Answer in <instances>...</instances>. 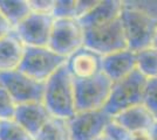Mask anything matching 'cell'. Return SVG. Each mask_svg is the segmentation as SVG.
Wrapping results in <instances>:
<instances>
[{
	"label": "cell",
	"instance_id": "d6986e66",
	"mask_svg": "<svg viewBox=\"0 0 157 140\" xmlns=\"http://www.w3.org/2000/svg\"><path fill=\"white\" fill-rule=\"evenodd\" d=\"M35 140H71L67 120L52 117L41 128Z\"/></svg>",
	"mask_w": 157,
	"mask_h": 140
},
{
	"label": "cell",
	"instance_id": "30bf717a",
	"mask_svg": "<svg viewBox=\"0 0 157 140\" xmlns=\"http://www.w3.org/2000/svg\"><path fill=\"white\" fill-rule=\"evenodd\" d=\"M54 18L48 14L32 13L13 29L25 47H47Z\"/></svg>",
	"mask_w": 157,
	"mask_h": 140
},
{
	"label": "cell",
	"instance_id": "e0dca14e",
	"mask_svg": "<svg viewBox=\"0 0 157 140\" xmlns=\"http://www.w3.org/2000/svg\"><path fill=\"white\" fill-rule=\"evenodd\" d=\"M0 12L14 29L32 13V9L28 0H0Z\"/></svg>",
	"mask_w": 157,
	"mask_h": 140
},
{
	"label": "cell",
	"instance_id": "7402d4cb",
	"mask_svg": "<svg viewBox=\"0 0 157 140\" xmlns=\"http://www.w3.org/2000/svg\"><path fill=\"white\" fill-rule=\"evenodd\" d=\"M143 104L152 113L157 114V77L145 81L143 91Z\"/></svg>",
	"mask_w": 157,
	"mask_h": 140
},
{
	"label": "cell",
	"instance_id": "484cf974",
	"mask_svg": "<svg viewBox=\"0 0 157 140\" xmlns=\"http://www.w3.org/2000/svg\"><path fill=\"white\" fill-rule=\"evenodd\" d=\"M13 32V28L10 25V22L6 20V18L0 12V39L5 38L6 35Z\"/></svg>",
	"mask_w": 157,
	"mask_h": 140
},
{
	"label": "cell",
	"instance_id": "4316f807",
	"mask_svg": "<svg viewBox=\"0 0 157 140\" xmlns=\"http://www.w3.org/2000/svg\"><path fill=\"white\" fill-rule=\"evenodd\" d=\"M130 140H150V137H149V131H143V132L131 133Z\"/></svg>",
	"mask_w": 157,
	"mask_h": 140
},
{
	"label": "cell",
	"instance_id": "ffe728a7",
	"mask_svg": "<svg viewBox=\"0 0 157 140\" xmlns=\"http://www.w3.org/2000/svg\"><path fill=\"white\" fill-rule=\"evenodd\" d=\"M0 140H35L14 119L0 120Z\"/></svg>",
	"mask_w": 157,
	"mask_h": 140
},
{
	"label": "cell",
	"instance_id": "9c48e42d",
	"mask_svg": "<svg viewBox=\"0 0 157 140\" xmlns=\"http://www.w3.org/2000/svg\"><path fill=\"white\" fill-rule=\"evenodd\" d=\"M110 120L111 117L105 110L76 112L67 120L71 140H96Z\"/></svg>",
	"mask_w": 157,
	"mask_h": 140
},
{
	"label": "cell",
	"instance_id": "6da1fadb",
	"mask_svg": "<svg viewBox=\"0 0 157 140\" xmlns=\"http://www.w3.org/2000/svg\"><path fill=\"white\" fill-rule=\"evenodd\" d=\"M42 103L53 118L68 120L76 113L74 78L66 64L45 82Z\"/></svg>",
	"mask_w": 157,
	"mask_h": 140
},
{
	"label": "cell",
	"instance_id": "3957f363",
	"mask_svg": "<svg viewBox=\"0 0 157 140\" xmlns=\"http://www.w3.org/2000/svg\"><path fill=\"white\" fill-rule=\"evenodd\" d=\"M147 78L137 70L131 73L122 80L114 82L111 85L110 95L105 105V112L114 117L125 109L143 104V91Z\"/></svg>",
	"mask_w": 157,
	"mask_h": 140
},
{
	"label": "cell",
	"instance_id": "ba28073f",
	"mask_svg": "<svg viewBox=\"0 0 157 140\" xmlns=\"http://www.w3.org/2000/svg\"><path fill=\"white\" fill-rule=\"evenodd\" d=\"M48 48L63 57L83 47V29L75 19H54Z\"/></svg>",
	"mask_w": 157,
	"mask_h": 140
},
{
	"label": "cell",
	"instance_id": "83f0119b",
	"mask_svg": "<svg viewBox=\"0 0 157 140\" xmlns=\"http://www.w3.org/2000/svg\"><path fill=\"white\" fill-rule=\"evenodd\" d=\"M149 137H150V140H157V119L149 130Z\"/></svg>",
	"mask_w": 157,
	"mask_h": 140
},
{
	"label": "cell",
	"instance_id": "f546056e",
	"mask_svg": "<svg viewBox=\"0 0 157 140\" xmlns=\"http://www.w3.org/2000/svg\"><path fill=\"white\" fill-rule=\"evenodd\" d=\"M96 140H108L107 139V138H105V135H103V134H102V135H101V137H100V138H98V139Z\"/></svg>",
	"mask_w": 157,
	"mask_h": 140
},
{
	"label": "cell",
	"instance_id": "8fae6325",
	"mask_svg": "<svg viewBox=\"0 0 157 140\" xmlns=\"http://www.w3.org/2000/svg\"><path fill=\"white\" fill-rule=\"evenodd\" d=\"M66 67L74 80L89 78L102 73V56L82 47L67 57Z\"/></svg>",
	"mask_w": 157,
	"mask_h": 140
},
{
	"label": "cell",
	"instance_id": "5b68a950",
	"mask_svg": "<svg viewBox=\"0 0 157 140\" xmlns=\"http://www.w3.org/2000/svg\"><path fill=\"white\" fill-rule=\"evenodd\" d=\"M66 57L48 47H25L18 70L39 82H46L59 68L66 64Z\"/></svg>",
	"mask_w": 157,
	"mask_h": 140
},
{
	"label": "cell",
	"instance_id": "9a60e30c",
	"mask_svg": "<svg viewBox=\"0 0 157 140\" xmlns=\"http://www.w3.org/2000/svg\"><path fill=\"white\" fill-rule=\"evenodd\" d=\"M111 118L122 127H124L130 134L149 131L156 120L155 114L144 104H138L125 109Z\"/></svg>",
	"mask_w": 157,
	"mask_h": 140
},
{
	"label": "cell",
	"instance_id": "f1b7e54d",
	"mask_svg": "<svg viewBox=\"0 0 157 140\" xmlns=\"http://www.w3.org/2000/svg\"><path fill=\"white\" fill-rule=\"evenodd\" d=\"M151 46L157 49V31H156V33H155V36H154V40H152V45H151Z\"/></svg>",
	"mask_w": 157,
	"mask_h": 140
},
{
	"label": "cell",
	"instance_id": "277c9868",
	"mask_svg": "<svg viewBox=\"0 0 157 140\" xmlns=\"http://www.w3.org/2000/svg\"><path fill=\"white\" fill-rule=\"evenodd\" d=\"M111 85L113 82L102 73L89 78L74 80L76 112L103 110L110 95Z\"/></svg>",
	"mask_w": 157,
	"mask_h": 140
},
{
	"label": "cell",
	"instance_id": "7a4b0ae2",
	"mask_svg": "<svg viewBox=\"0 0 157 140\" xmlns=\"http://www.w3.org/2000/svg\"><path fill=\"white\" fill-rule=\"evenodd\" d=\"M124 31L128 49L137 53L151 47L157 31V18L148 11L131 5H124L120 15Z\"/></svg>",
	"mask_w": 157,
	"mask_h": 140
},
{
	"label": "cell",
	"instance_id": "4fadbf2b",
	"mask_svg": "<svg viewBox=\"0 0 157 140\" xmlns=\"http://www.w3.org/2000/svg\"><path fill=\"white\" fill-rule=\"evenodd\" d=\"M136 70V53L122 49L102 56V74L114 83L129 76Z\"/></svg>",
	"mask_w": 157,
	"mask_h": 140
},
{
	"label": "cell",
	"instance_id": "603a6c76",
	"mask_svg": "<svg viewBox=\"0 0 157 140\" xmlns=\"http://www.w3.org/2000/svg\"><path fill=\"white\" fill-rule=\"evenodd\" d=\"M17 104L6 91L0 85V120L13 119Z\"/></svg>",
	"mask_w": 157,
	"mask_h": 140
},
{
	"label": "cell",
	"instance_id": "52a82bcc",
	"mask_svg": "<svg viewBox=\"0 0 157 140\" xmlns=\"http://www.w3.org/2000/svg\"><path fill=\"white\" fill-rule=\"evenodd\" d=\"M0 85L6 89L17 105L42 102L45 83L29 77L18 69L0 73Z\"/></svg>",
	"mask_w": 157,
	"mask_h": 140
},
{
	"label": "cell",
	"instance_id": "d4e9b609",
	"mask_svg": "<svg viewBox=\"0 0 157 140\" xmlns=\"http://www.w3.org/2000/svg\"><path fill=\"white\" fill-rule=\"evenodd\" d=\"M55 0H28L31 9L34 13L52 15Z\"/></svg>",
	"mask_w": 157,
	"mask_h": 140
},
{
	"label": "cell",
	"instance_id": "44dd1931",
	"mask_svg": "<svg viewBox=\"0 0 157 140\" xmlns=\"http://www.w3.org/2000/svg\"><path fill=\"white\" fill-rule=\"evenodd\" d=\"M52 16L54 19L76 20V0H55Z\"/></svg>",
	"mask_w": 157,
	"mask_h": 140
},
{
	"label": "cell",
	"instance_id": "cb8c5ba5",
	"mask_svg": "<svg viewBox=\"0 0 157 140\" xmlns=\"http://www.w3.org/2000/svg\"><path fill=\"white\" fill-rule=\"evenodd\" d=\"M103 135L108 140H130L131 134L125 130L124 127H122L111 118L109 124L105 128Z\"/></svg>",
	"mask_w": 157,
	"mask_h": 140
},
{
	"label": "cell",
	"instance_id": "2e32d148",
	"mask_svg": "<svg viewBox=\"0 0 157 140\" xmlns=\"http://www.w3.org/2000/svg\"><path fill=\"white\" fill-rule=\"evenodd\" d=\"M24 52L25 46L14 32L0 39V73L18 69Z\"/></svg>",
	"mask_w": 157,
	"mask_h": 140
},
{
	"label": "cell",
	"instance_id": "5bb4252c",
	"mask_svg": "<svg viewBox=\"0 0 157 140\" xmlns=\"http://www.w3.org/2000/svg\"><path fill=\"white\" fill-rule=\"evenodd\" d=\"M123 2L118 0H98L92 9L78 19L82 29L93 28L117 20L122 12Z\"/></svg>",
	"mask_w": 157,
	"mask_h": 140
},
{
	"label": "cell",
	"instance_id": "ac0fdd59",
	"mask_svg": "<svg viewBox=\"0 0 157 140\" xmlns=\"http://www.w3.org/2000/svg\"><path fill=\"white\" fill-rule=\"evenodd\" d=\"M136 70L147 80L157 77V49L148 47L136 53Z\"/></svg>",
	"mask_w": 157,
	"mask_h": 140
},
{
	"label": "cell",
	"instance_id": "7c38bea8",
	"mask_svg": "<svg viewBox=\"0 0 157 140\" xmlns=\"http://www.w3.org/2000/svg\"><path fill=\"white\" fill-rule=\"evenodd\" d=\"M52 118L42 102H31L17 105L13 119L35 139L41 128Z\"/></svg>",
	"mask_w": 157,
	"mask_h": 140
},
{
	"label": "cell",
	"instance_id": "4dcf8cb0",
	"mask_svg": "<svg viewBox=\"0 0 157 140\" xmlns=\"http://www.w3.org/2000/svg\"><path fill=\"white\" fill-rule=\"evenodd\" d=\"M155 117H156V119H157V114H156V116H155Z\"/></svg>",
	"mask_w": 157,
	"mask_h": 140
},
{
	"label": "cell",
	"instance_id": "8992f818",
	"mask_svg": "<svg viewBox=\"0 0 157 140\" xmlns=\"http://www.w3.org/2000/svg\"><path fill=\"white\" fill-rule=\"evenodd\" d=\"M83 47L101 56L127 49L128 45L121 19L118 18L102 26L83 29Z\"/></svg>",
	"mask_w": 157,
	"mask_h": 140
}]
</instances>
